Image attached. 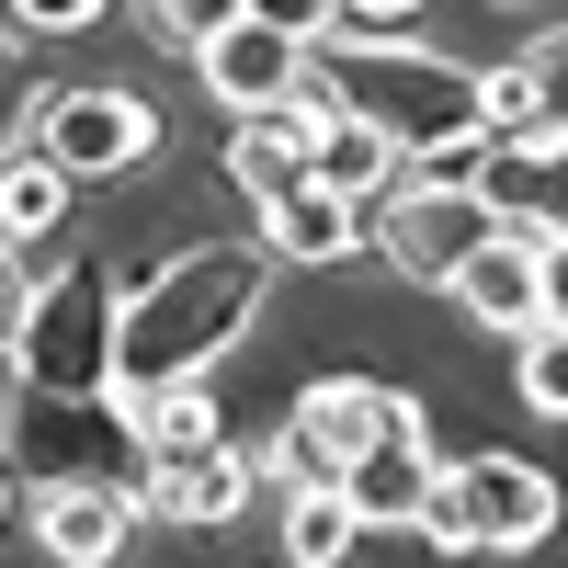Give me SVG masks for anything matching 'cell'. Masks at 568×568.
I'll list each match as a JSON object with an SVG mask.
<instances>
[{
  "label": "cell",
  "instance_id": "1",
  "mask_svg": "<svg viewBox=\"0 0 568 568\" xmlns=\"http://www.w3.org/2000/svg\"><path fill=\"white\" fill-rule=\"evenodd\" d=\"M262 296H273V251L262 240H194V251L149 262L114 296V387L149 398V387H182V375H216L251 342Z\"/></svg>",
  "mask_w": 568,
  "mask_h": 568
},
{
  "label": "cell",
  "instance_id": "2",
  "mask_svg": "<svg viewBox=\"0 0 568 568\" xmlns=\"http://www.w3.org/2000/svg\"><path fill=\"white\" fill-rule=\"evenodd\" d=\"M318 91L342 114H364L398 160H433L455 136H489V69L444 58V45H409V34H342L318 58Z\"/></svg>",
  "mask_w": 568,
  "mask_h": 568
},
{
  "label": "cell",
  "instance_id": "3",
  "mask_svg": "<svg viewBox=\"0 0 568 568\" xmlns=\"http://www.w3.org/2000/svg\"><path fill=\"white\" fill-rule=\"evenodd\" d=\"M114 262L80 251L69 273L34 284V318L12 342V387H45V398H103L114 387Z\"/></svg>",
  "mask_w": 568,
  "mask_h": 568
},
{
  "label": "cell",
  "instance_id": "4",
  "mask_svg": "<svg viewBox=\"0 0 568 568\" xmlns=\"http://www.w3.org/2000/svg\"><path fill=\"white\" fill-rule=\"evenodd\" d=\"M0 466H23V489H69V478H125L136 489V398L125 387H103V398L12 387V409H0Z\"/></svg>",
  "mask_w": 568,
  "mask_h": 568
},
{
  "label": "cell",
  "instance_id": "5",
  "mask_svg": "<svg viewBox=\"0 0 568 568\" xmlns=\"http://www.w3.org/2000/svg\"><path fill=\"white\" fill-rule=\"evenodd\" d=\"M420 535L444 557H524L557 535V478L535 455H466L433 478V511H420Z\"/></svg>",
  "mask_w": 568,
  "mask_h": 568
},
{
  "label": "cell",
  "instance_id": "6",
  "mask_svg": "<svg viewBox=\"0 0 568 568\" xmlns=\"http://www.w3.org/2000/svg\"><path fill=\"white\" fill-rule=\"evenodd\" d=\"M500 205L478 194V182H444V171H420V182H398L387 194V216H375V251H387L409 284H455L466 262H478L489 240H500Z\"/></svg>",
  "mask_w": 568,
  "mask_h": 568
},
{
  "label": "cell",
  "instance_id": "7",
  "mask_svg": "<svg viewBox=\"0 0 568 568\" xmlns=\"http://www.w3.org/2000/svg\"><path fill=\"white\" fill-rule=\"evenodd\" d=\"M34 149L69 182H125V171L160 160V114L136 103V91H114V80H69V91L34 103Z\"/></svg>",
  "mask_w": 568,
  "mask_h": 568
},
{
  "label": "cell",
  "instance_id": "8",
  "mask_svg": "<svg viewBox=\"0 0 568 568\" xmlns=\"http://www.w3.org/2000/svg\"><path fill=\"white\" fill-rule=\"evenodd\" d=\"M136 500L160 511V524H227V511L251 500V455L227 433H182V444H136Z\"/></svg>",
  "mask_w": 568,
  "mask_h": 568
},
{
  "label": "cell",
  "instance_id": "9",
  "mask_svg": "<svg viewBox=\"0 0 568 568\" xmlns=\"http://www.w3.org/2000/svg\"><path fill=\"white\" fill-rule=\"evenodd\" d=\"M433 478H444V455H433V433H420V398H398V420L375 433L353 466H342V500L364 511V535H387V524H409L420 535V511H433Z\"/></svg>",
  "mask_w": 568,
  "mask_h": 568
},
{
  "label": "cell",
  "instance_id": "10",
  "mask_svg": "<svg viewBox=\"0 0 568 568\" xmlns=\"http://www.w3.org/2000/svg\"><path fill=\"white\" fill-rule=\"evenodd\" d=\"M318 125H329V91H284V103L240 114V136H227V182L251 194V216L273 194H296V182H318Z\"/></svg>",
  "mask_w": 568,
  "mask_h": 568
},
{
  "label": "cell",
  "instance_id": "11",
  "mask_svg": "<svg viewBox=\"0 0 568 568\" xmlns=\"http://www.w3.org/2000/svg\"><path fill=\"white\" fill-rule=\"evenodd\" d=\"M194 69H205V91H216L227 114H262V103H284V91H307L318 45H307V34H284V23H262V12H240Z\"/></svg>",
  "mask_w": 568,
  "mask_h": 568
},
{
  "label": "cell",
  "instance_id": "12",
  "mask_svg": "<svg viewBox=\"0 0 568 568\" xmlns=\"http://www.w3.org/2000/svg\"><path fill=\"white\" fill-rule=\"evenodd\" d=\"M398 420V387H375V375H318V387H296V455H307V478H342V466L375 444Z\"/></svg>",
  "mask_w": 568,
  "mask_h": 568
},
{
  "label": "cell",
  "instance_id": "13",
  "mask_svg": "<svg viewBox=\"0 0 568 568\" xmlns=\"http://www.w3.org/2000/svg\"><path fill=\"white\" fill-rule=\"evenodd\" d=\"M444 296H455L466 318H478V329H500V342H524V329L546 318V240H535L524 216H511L500 240H489L478 262H466V273L444 284Z\"/></svg>",
  "mask_w": 568,
  "mask_h": 568
},
{
  "label": "cell",
  "instance_id": "14",
  "mask_svg": "<svg viewBox=\"0 0 568 568\" xmlns=\"http://www.w3.org/2000/svg\"><path fill=\"white\" fill-rule=\"evenodd\" d=\"M136 500L125 478H69V489H34V535H45V557L58 568H114L125 557V535H136Z\"/></svg>",
  "mask_w": 568,
  "mask_h": 568
},
{
  "label": "cell",
  "instance_id": "15",
  "mask_svg": "<svg viewBox=\"0 0 568 568\" xmlns=\"http://www.w3.org/2000/svg\"><path fill=\"white\" fill-rule=\"evenodd\" d=\"M478 194H489L500 216H524L535 240H568V125H557V136H524V149L478 136Z\"/></svg>",
  "mask_w": 568,
  "mask_h": 568
},
{
  "label": "cell",
  "instance_id": "16",
  "mask_svg": "<svg viewBox=\"0 0 568 568\" xmlns=\"http://www.w3.org/2000/svg\"><path fill=\"white\" fill-rule=\"evenodd\" d=\"M568 125V23L511 45V58L489 69V136L500 149H524V136H557Z\"/></svg>",
  "mask_w": 568,
  "mask_h": 568
},
{
  "label": "cell",
  "instance_id": "17",
  "mask_svg": "<svg viewBox=\"0 0 568 568\" xmlns=\"http://www.w3.org/2000/svg\"><path fill=\"white\" fill-rule=\"evenodd\" d=\"M262 251H273V262H296V273H329V262H353V251H364V205H353V194H329V182H296V194H273V205H262Z\"/></svg>",
  "mask_w": 568,
  "mask_h": 568
},
{
  "label": "cell",
  "instance_id": "18",
  "mask_svg": "<svg viewBox=\"0 0 568 568\" xmlns=\"http://www.w3.org/2000/svg\"><path fill=\"white\" fill-rule=\"evenodd\" d=\"M69 194H80V182L45 160L34 136H23V149H0V240H12V251H45V240H58Z\"/></svg>",
  "mask_w": 568,
  "mask_h": 568
},
{
  "label": "cell",
  "instance_id": "19",
  "mask_svg": "<svg viewBox=\"0 0 568 568\" xmlns=\"http://www.w3.org/2000/svg\"><path fill=\"white\" fill-rule=\"evenodd\" d=\"M364 546V511L342 500V478H296L284 489V557L296 568H342Z\"/></svg>",
  "mask_w": 568,
  "mask_h": 568
},
{
  "label": "cell",
  "instance_id": "20",
  "mask_svg": "<svg viewBox=\"0 0 568 568\" xmlns=\"http://www.w3.org/2000/svg\"><path fill=\"white\" fill-rule=\"evenodd\" d=\"M318 182H329V194H353V205H387V194H398V149H387L364 114L329 103V125H318Z\"/></svg>",
  "mask_w": 568,
  "mask_h": 568
},
{
  "label": "cell",
  "instance_id": "21",
  "mask_svg": "<svg viewBox=\"0 0 568 568\" xmlns=\"http://www.w3.org/2000/svg\"><path fill=\"white\" fill-rule=\"evenodd\" d=\"M511 387H524L535 420H568V318H535L511 342Z\"/></svg>",
  "mask_w": 568,
  "mask_h": 568
},
{
  "label": "cell",
  "instance_id": "22",
  "mask_svg": "<svg viewBox=\"0 0 568 568\" xmlns=\"http://www.w3.org/2000/svg\"><path fill=\"white\" fill-rule=\"evenodd\" d=\"M240 12H251V0H149V23L182 45V58H205V45H216L227 23H240Z\"/></svg>",
  "mask_w": 568,
  "mask_h": 568
},
{
  "label": "cell",
  "instance_id": "23",
  "mask_svg": "<svg viewBox=\"0 0 568 568\" xmlns=\"http://www.w3.org/2000/svg\"><path fill=\"white\" fill-rule=\"evenodd\" d=\"M23 318H34V273H23V251L0 240V353L23 342Z\"/></svg>",
  "mask_w": 568,
  "mask_h": 568
},
{
  "label": "cell",
  "instance_id": "24",
  "mask_svg": "<svg viewBox=\"0 0 568 568\" xmlns=\"http://www.w3.org/2000/svg\"><path fill=\"white\" fill-rule=\"evenodd\" d=\"M262 23H284V34H307V45H329L342 34V0H251Z\"/></svg>",
  "mask_w": 568,
  "mask_h": 568
},
{
  "label": "cell",
  "instance_id": "25",
  "mask_svg": "<svg viewBox=\"0 0 568 568\" xmlns=\"http://www.w3.org/2000/svg\"><path fill=\"white\" fill-rule=\"evenodd\" d=\"M114 0H12V23L23 34H80V23H103Z\"/></svg>",
  "mask_w": 568,
  "mask_h": 568
},
{
  "label": "cell",
  "instance_id": "26",
  "mask_svg": "<svg viewBox=\"0 0 568 568\" xmlns=\"http://www.w3.org/2000/svg\"><path fill=\"white\" fill-rule=\"evenodd\" d=\"M420 0H342V34H409Z\"/></svg>",
  "mask_w": 568,
  "mask_h": 568
},
{
  "label": "cell",
  "instance_id": "27",
  "mask_svg": "<svg viewBox=\"0 0 568 568\" xmlns=\"http://www.w3.org/2000/svg\"><path fill=\"white\" fill-rule=\"evenodd\" d=\"M546 318H568V240H546Z\"/></svg>",
  "mask_w": 568,
  "mask_h": 568
},
{
  "label": "cell",
  "instance_id": "28",
  "mask_svg": "<svg viewBox=\"0 0 568 568\" xmlns=\"http://www.w3.org/2000/svg\"><path fill=\"white\" fill-rule=\"evenodd\" d=\"M0 511H12V466H0Z\"/></svg>",
  "mask_w": 568,
  "mask_h": 568
}]
</instances>
